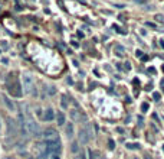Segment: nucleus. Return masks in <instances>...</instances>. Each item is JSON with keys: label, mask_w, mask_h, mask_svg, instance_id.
<instances>
[{"label": "nucleus", "mask_w": 164, "mask_h": 159, "mask_svg": "<svg viewBox=\"0 0 164 159\" xmlns=\"http://www.w3.org/2000/svg\"><path fill=\"white\" fill-rule=\"evenodd\" d=\"M45 140H46V145H55V143H60V139H59V133L55 129H46L45 130Z\"/></svg>", "instance_id": "1"}, {"label": "nucleus", "mask_w": 164, "mask_h": 159, "mask_svg": "<svg viewBox=\"0 0 164 159\" xmlns=\"http://www.w3.org/2000/svg\"><path fill=\"white\" fill-rule=\"evenodd\" d=\"M22 80H23L24 93H28V94H36L35 83H33V78H32V75H29V74H24Z\"/></svg>", "instance_id": "2"}, {"label": "nucleus", "mask_w": 164, "mask_h": 159, "mask_svg": "<svg viewBox=\"0 0 164 159\" xmlns=\"http://www.w3.org/2000/svg\"><path fill=\"white\" fill-rule=\"evenodd\" d=\"M2 100H3V103H4V106L7 107L9 112H16V110H18V109H16V104H14V101H13L12 98H9L6 94H2Z\"/></svg>", "instance_id": "3"}, {"label": "nucleus", "mask_w": 164, "mask_h": 159, "mask_svg": "<svg viewBox=\"0 0 164 159\" xmlns=\"http://www.w3.org/2000/svg\"><path fill=\"white\" fill-rule=\"evenodd\" d=\"M9 91H10L13 95H16V97H20V95H22L20 84H19L18 80H14V83H13V84H9Z\"/></svg>", "instance_id": "4"}, {"label": "nucleus", "mask_w": 164, "mask_h": 159, "mask_svg": "<svg viewBox=\"0 0 164 159\" xmlns=\"http://www.w3.org/2000/svg\"><path fill=\"white\" fill-rule=\"evenodd\" d=\"M79 142H81V143H84V145H86V143L89 142L88 130L85 129V127H82V129L79 130Z\"/></svg>", "instance_id": "5"}, {"label": "nucleus", "mask_w": 164, "mask_h": 159, "mask_svg": "<svg viewBox=\"0 0 164 159\" xmlns=\"http://www.w3.org/2000/svg\"><path fill=\"white\" fill-rule=\"evenodd\" d=\"M7 124H9V133L12 136L16 135L18 133V124H16V122L13 119H7Z\"/></svg>", "instance_id": "6"}, {"label": "nucleus", "mask_w": 164, "mask_h": 159, "mask_svg": "<svg viewBox=\"0 0 164 159\" xmlns=\"http://www.w3.org/2000/svg\"><path fill=\"white\" fill-rule=\"evenodd\" d=\"M65 132H66V136H68L69 139H72V137H74V135H75L74 124H72V123H66V124H65Z\"/></svg>", "instance_id": "7"}, {"label": "nucleus", "mask_w": 164, "mask_h": 159, "mask_svg": "<svg viewBox=\"0 0 164 159\" xmlns=\"http://www.w3.org/2000/svg\"><path fill=\"white\" fill-rule=\"evenodd\" d=\"M70 119H72V120H75V122H81V120H84L85 117L81 114L79 110H72V112H70Z\"/></svg>", "instance_id": "8"}, {"label": "nucleus", "mask_w": 164, "mask_h": 159, "mask_svg": "<svg viewBox=\"0 0 164 159\" xmlns=\"http://www.w3.org/2000/svg\"><path fill=\"white\" fill-rule=\"evenodd\" d=\"M53 117H55L53 110H52V109H48L46 112H45V114H43V119H45L46 122H50V120H53Z\"/></svg>", "instance_id": "9"}, {"label": "nucleus", "mask_w": 164, "mask_h": 159, "mask_svg": "<svg viewBox=\"0 0 164 159\" xmlns=\"http://www.w3.org/2000/svg\"><path fill=\"white\" fill-rule=\"evenodd\" d=\"M56 120H58V124L59 126H64L65 124V114L62 112L58 113V116H56Z\"/></svg>", "instance_id": "10"}, {"label": "nucleus", "mask_w": 164, "mask_h": 159, "mask_svg": "<svg viewBox=\"0 0 164 159\" xmlns=\"http://www.w3.org/2000/svg\"><path fill=\"white\" fill-rule=\"evenodd\" d=\"M114 49H115V55H118V57H124V52H125V51H124L122 46L115 45V48H114Z\"/></svg>", "instance_id": "11"}, {"label": "nucleus", "mask_w": 164, "mask_h": 159, "mask_svg": "<svg viewBox=\"0 0 164 159\" xmlns=\"http://www.w3.org/2000/svg\"><path fill=\"white\" fill-rule=\"evenodd\" d=\"M88 153H89V159H100V153L92 150V149H89Z\"/></svg>", "instance_id": "12"}, {"label": "nucleus", "mask_w": 164, "mask_h": 159, "mask_svg": "<svg viewBox=\"0 0 164 159\" xmlns=\"http://www.w3.org/2000/svg\"><path fill=\"white\" fill-rule=\"evenodd\" d=\"M70 150H72L74 153H78V152H79V145H78V142H74V143H72Z\"/></svg>", "instance_id": "13"}, {"label": "nucleus", "mask_w": 164, "mask_h": 159, "mask_svg": "<svg viewBox=\"0 0 164 159\" xmlns=\"http://www.w3.org/2000/svg\"><path fill=\"white\" fill-rule=\"evenodd\" d=\"M154 19H156V22H158V23H164V16L163 15H156Z\"/></svg>", "instance_id": "14"}, {"label": "nucleus", "mask_w": 164, "mask_h": 159, "mask_svg": "<svg viewBox=\"0 0 164 159\" xmlns=\"http://www.w3.org/2000/svg\"><path fill=\"white\" fill-rule=\"evenodd\" d=\"M60 106L64 107V109H66V107H68V100H66V97H65V95H62V100H60Z\"/></svg>", "instance_id": "15"}, {"label": "nucleus", "mask_w": 164, "mask_h": 159, "mask_svg": "<svg viewBox=\"0 0 164 159\" xmlns=\"http://www.w3.org/2000/svg\"><path fill=\"white\" fill-rule=\"evenodd\" d=\"M127 147H128V149H140V145H138V143H128Z\"/></svg>", "instance_id": "16"}, {"label": "nucleus", "mask_w": 164, "mask_h": 159, "mask_svg": "<svg viewBox=\"0 0 164 159\" xmlns=\"http://www.w3.org/2000/svg\"><path fill=\"white\" fill-rule=\"evenodd\" d=\"M108 147H110V150H114L115 143H114V140H112V139H110V140H108Z\"/></svg>", "instance_id": "17"}, {"label": "nucleus", "mask_w": 164, "mask_h": 159, "mask_svg": "<svg viewBox=\"0 0 164 159\" xmlns=\"http://www.w3.org/2000/svg\"><path fill=\"white\" fill-rule=\"evenodd\" d=\"M148 109H150V104H148V103H142V106H141V110H142V112H147Z\"/></svg>", "instance_id": "18"}, {"label": "nucleus", "mask_w": 164, "mask_h": 159, "mask_svg": "<svg viewBox=\"0 0 164 159\" xmlns=\"http://www.w3.org/2000/svg\"><path fill=\"white\" fill-rule=\"evenodd\" d=\"M48 93H49L50 95H53L55 93H56V88H55V87H49V88H48Z\"/></svg>", "instance_id": "19"}, {"label": "nucleus", "mask_w": 164, "mask_h": 159, "mask_svg": "<svg viewBox=\"0 0 164 159\" xmlns=\"http://www.w3.org/2000/svg\"><path fill=\"white\" fill-rule=\"evenodd\" d=\"M152 98H154L156 101H158L160 98H161V94H160V93H154V94H152Z\"/></svg>", "instance_id": "20"}, {"label": "nucleus", "mask_w": 164, "mask_h": 159, "mask_svg": "<svg viewBox=\"0 0 164 159\" xmlns=\"http://www.w3.org/2000/svg\"><path fill=\"white\" fill-rule=\"evenodd\" d=\"M50 159H60V156L58 153H50Z\"/></svg>", "instance_id": "21"}, {"label": "nucleus", "mask_w": 164, "mask_h": 159, "mask_svg": "<svg viewBox=\"0 0 164 159\" xmlns=\"http://www.w3.org/2000/svg\"><path fill=\"white\" fill-rule=\"evenodd\" d=\"M38 159H48L46 153H40V155H39V156H38Z\"/></svg>", "instance_id": "22"}, {"label": "nucleus", "mask_w": 164, "mask_h": 159, "mask_svg": "<svg viewBox=\"0 0 164 159\" xmlns=\"http://www.w3.org/2000/svg\"><path fill=\"white\" fill-rule=\"evenodd\" d=\"M76 159H86V158H85V155H84V153H78Z\"/></svg>", "instance_id": "23"}, {"label": "nucleus", "mask_w": 164, "mask_h": 159, "mask_svg": "<svg viewBox=\"0 0 164 159\" xmlns=\"http://www.w3.org/2000/svg\"><path fill=\"white\" fill-rule=\"evenodd\" d=\"M148 72H150V74H154V72H156V68H148Z\"/></svg>", "instance_id": "24"}, {"label": "nucleus", "mask_w": 164, "mask_h": 159, "mask_svg": "<svg viewBox=\"0 0 164 159\" xmlns=\"http://www.w3.org/2000/svg\"><path fill=\"white\" fill-rule=\"evenodd\" d=\"M147 26H151V28H156V25H154V23H150V22H147Z\"/></svg>", "instance_id": "25"}, {"label": "nucleus", "mask_w": 164, "mask_h": 159, "mask_svg": "<svg viewBox=\"0 0 164 159\" xmlns=\"http://www.w3.org/2000/svg\"><path fill=\"white\" fill-rule=\"evenodd\" d=\"M128 70H130V64L127 62V64H125V71H128Z\"/></svg>", "instance_id": "26"}, {"label": "nucleus", "mask_w": 164, "mask_h": 159, "mask_svg": "<svg viewBox=\"0 0 164 159\" xmlns=\"http://www.w3.org/2000/svg\"><path fill=\"white\" fill-rule=\"evenodd\" d=\"M135 2H138V3H144L146 0H135Z\"/></svg>", "instance_id": "27"}, {"label": "nucleus", "mask_w": 164, "mask_h": 159, "mask_svg": "<svg viewBox=\"0 0 164 159\" xmlns=\"http://www.w3.org/2000/svg\"><path fill=\"white\" fill-rule=\"evenodd\" d=\"M160 42H161V43H160V45H161V48H164V42H163V41H160Z\"/></svg>", "instance_id": "28"}, {"label": "nucleus", "mask_w": 164, "mask_h": 159, "mask_svg": "<svg viewBox=\"0 0 164 159\" xmlns=\"http://www.w3.org/2000/svg\"><path fill=\"white\" fill-rule=\"evenodd\" d=\"M0 133H2V119H0Z\"/></svg>", "instance_id": "29"}, {"label": "nucleus", "mask_w": 164, "mask_h": 159, "mask_svg": "<svg viewBox=\"0 0 164 159\" xmlns=\"http://www.w3.org/2000/svg\"><path fill=\"white\" fill-rule=\"evenodd\" d=\"M28 159H35V158H30V156H29V158H28Z\"/></svg>", "instance_id": "30"}, {"label": "nucleus", "mask_w": 164, "mask_h": 159, "mask_svg": "<svg viewBox=\"0 0 164 159\" xmlns=\"http://www.w3.org/2000/svg\"><path fill=\"white\" fill-rule=\"evenodd\" d=\"M9 159H14V158H9Z\"/></svg>", "instance_id": "31"}, {"label": "nucleus", "mask_w": 164, "mask_h": 159, "mask_svg": "<svg viewBox=\"0 0 164 159\" xmlns=\"http://www.w3.org/2000/svg\"><path fill=\"white\" fill-rule=\"evenodd\" d=\"M132 159H137V158H132Z\"/></svg>", "instance_id": "32"}]
</instances>
